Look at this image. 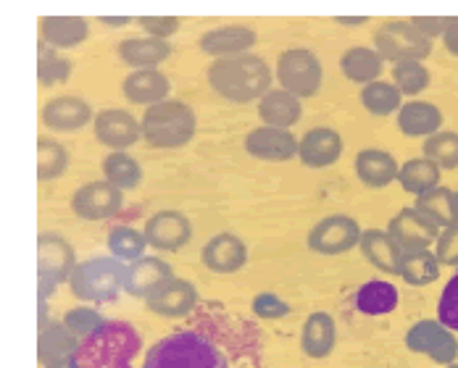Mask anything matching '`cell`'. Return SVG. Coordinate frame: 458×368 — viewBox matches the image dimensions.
<instances>
[{
    "label": "cell",
    "mask_w": 458,
    "mask_h": 368,
    "mask_svg": "<svg viewBox=\"0 0 458 368\" xmlns=\"http://www.w3.org/2000/svg\"><path fill=\"white\" fill-rule=\"evenodd\" d=\"M103 177L106 182L119 187L122 192H130V189H138L142 182V166L127 150H111L103 158Z\"/></svg>",
    "instance_id": "33"
},
{
    "label": "cell",
    "mask_w": 458,
    "mask_h": 368,
    "mask_svg": "<svg viewBox=\"0 0 458 368\" xmlns=\"http://www.w3.org/2000/svg\"><path fill=\"white\" fill-rule=\"evenodd\" d=\"M77 263V253L66 237L58 231L38 234V297L47 300L61 284H69Z\"/></svg>",
    "instance_id": "5"
},
{
    "label": "cell",
    "mask_w": 458,
    "mask_h": 368,
    "mask_svg": "<svg viewBox=\"0 0 458 368\" xmlns=\"http://www.w3.org/2000/svg\"><path fill=\"white\" fill-rule=\"evenodd\" d=\"M353 305L367 316H387L398 308V289L390 281L371 279L359 287V292L353 295Z\"/></svg>",
    "instance_id": "32"
},
{
    "label": "cell",
    "mask_w": 458,
    "mask_h": 368,
    "mask_svg": "<svg viewBox=\"0 0 458 368\" xmlns=\"http://www.w3.org/2000/svg\"><path fill=\"white\" fill-rule=\"evenodd\" d=\"M145 239L153 250L158 253H177L190 245L192 239V222L184 216L182 211H158L145 222Z\"/></svg>",
    "instance_id": "12"
},
{
    "label": "cell",
    "mask_w": 458,
    "mask_h": 368,
    "mask_svg": "<svg viewBox=\"0 0 458 368\" xmlns=\"http://www.w3.org/2000/svg\"><path fill=\"white\" fill-rule=\"evenodd\" d=\"M421 153H424V158H429L440 171H454V169H458V132L440 130L437 135L424 139Z\"/></svg>",
    "instance_id": "39"
},
{
    "label": "cell",
    "mask_w": 458,
    "mask_h": 368,
    "mask_svg": "<svg viewBox=\"0 0 458 368\" xmlns=\"http://www.w3.org/2000/svg\"><path fill=\"white\" fill-rule=\"evenodd\" d=\"M393 85L401 95H419L429 88V69L421 61H406L393 66Z\"/></svg>",
    "instance_id": "41"
},
{
    "label": "cell",
    "mask_w": 458,
    "mask_h": 368,
    "mask_svg": "<svg viewBox=\"0 0 458 368\" xmlns=\"http://www.w3.org/2000/svg\"><path fill=\"white\" fill-rule=\"evenodd\" d=\"M337 21H340V24H348V27H359V24H367V16H359V19H345V16H340Z\"/></svg>",
    "instance_id": "51"
},
{
    "label": "cell",
    "mask_w": 458,
    "mask_h": 368,
    "mask_svg": "<svg viewBox=\"0 0 458 368\" xmlns=\"http://www.w3.org/2000/svg\"><path fill=\"white\" fill-rule=\"evenodd\" d=\"M279 90L301 97H314L319 95L324 82V69H321L319 55L309 47H293L279 53L275 69Z\"/></svg>",
    "instance_id": "6"
},
{
    "label": "cell",
    "mask_w": 458,
    "mask_h": 368,
    "mask_svg": "<svg viewBox=\"0 0 458 368\" xmlns=\"http://www.w3.org/2000/svg\"><path fill=\"white\" fill-rule=\"evenodd\" d=\"M198 305V289L192 281L180 279V276H169L164 279L148 297H145V308L156 316L164 319H184L195 311Z\"/></svg>",
    "instance_id": "11"
},
{
    "label": "cell",
    "mask_w": 458,
    "mask_h": 368,
    "mask_svg": "<svg viewBox=\"0 0 458 368\" xmlns=\"http://www.w3.org/2000/svg\"><path fill=\"white\" fill-rule=\"evenodd\" d=\"M424 219H429L437 230H448L458 224V200L451 187H435L416 197L413 205Z\"/></svg>",
    "instance_id": "30"
},
{
    "label": "cell",
    "mask_w": 458,
    "mask_h": 368,
    "mask_svg": "<svg viewBox=\"0 0 458 368\" xmlns=\"http://www.w3.org/2000/svg\"><path fill=\"white\" fill-rule=\"evenodd\" d=\"M361 255L369 263L387 276L401 274V261H403V250L395 245V239L387 234V230H364L361 242H359Z\"/></svg>",
    "instance_id": "24"
},
{
    "label": "cell",
    "mask_w": 458,
    "mask_h": 368,
    "mask_svg": "<svg viewBox=\"0 0 458 368\" xmlns=\"http://www.w3.org/2000/svg\"><path fill=\"white\" fill-rule=\"evenodd\" d=\"M80 339L69 331V326L64 322L47 323L43 331H38V361L43 366L74 358L80 350Z\"/></svg>",
    "instance_id": "29"
},
{
    "label": "cell",
    "mask_w": 458,
    "mask_h": 368,
    "mask_svg": "<svg viewBox=\"0 0 458 368\" xmlns=\"http://www.w3.org/2000/svg\"><path fill=\"white\" fill-rule=\"evenodd\" d=\"M250 311H253V316H259L264 322H279L293 314V305L284 303L275 292H259L250 303Z\"/></svg>",
    "instance_id": "43"
},
{
    "label": "cell",
    "mask_w": 458,
    "mask_h": 368,
    "mask_svg": "<svg viewBox=\"0 0 458 368\" xmlns=\"http://www.w3.org/2000/svg\"><path fill=\"white\" fill-rule=\"evenodd\" d=\"M142 368H229L227 355L198 331H177L153 342Z\"/></svg>",
    "instance_id": "2"
},
{
    "label": "cell",
    "mask_w": 458,
    "mask_h": 368,
    "mask_svg": "<svg viewBox=\"0 0 458 368\" xmlns=\"http://www.w3.org/2000/svg\"><path fill=\"white\" fill-rule=\"evenodd\" d=\"M443 368H458V364H451V366H443Z\"/></svg>",
    "instance_id": "52"
},
{
    "label": "cell",
    "mask_w": 458,
    "mask_h": 368,
    "mask_svg": "<svg viewBox=\"0 0 458 368\" xmlns=\"http://www.w3.org/2000/svg\"><path fill=\"white\" fill-rule=\"evenodd\" d=\"M142 139L156 150H177L195 138L198 116L195 111L177 97L156 103L142 113Z\"/></svg>",
    "instance_id": "3"
},
{
    "label": "cell",
    "mask_w": 458,
    "mask_h": 368,
    "mask_svg": "<svg viewBox=\"0 0 458 368\" xmlns=\"http://www.w3.org/2000/svg\"><path fill=\"white\" fill-rule=\"evenodd\" d=\"M298 142L290 130H276V127H259V130H250L248 138L242 142L245 153L250 158H259V161H269V163H284L290 158L298 155Z\"/></svg>",
    "instance_id": "16"
},
{
    "label": "cell",
    "mask_w": 458,
    "mask_h": 368,
    "mask_svg": "<svg viewBox=\"0 0 458 368\" xmlns=\"http://www.w3.org/2000/svg\"><path fill=\"white\" fill-rule=\"evenodd\" d=\"M130 21H132L130 16H122V19H108V16H106V19H103V24H108V27H127Z\"/></svg>",
    "instance_id": "50"
},
{
    "label": "cell",
    "mask_w": 458,
    "mask_h": 368,
    "mask_svg": "<svg viewBox=\"0 0 458 368\" xmlns=\"http://www.w3.org/2000/svg\"><path fill=\"white\" fill-rule=\"evenodd\" d=\"M69 289L80 303H114L124 292V263L114 255L80 261L69 279Z\"/></svg>",
    "instance_id": "4"
},
{
    "label": "cell",
    "mask_w": 458,
    "mask_h": 368,
    "mask_svg": "<svg viewBox=\"0 0 458 368\" xmlns=\"http://www.w3.org/2000/svg\"><path fill=\"white\" fill-rule=\"evenodd\" d=\"M432 253L437 255L440 266L458 269V224L456 227H448V230L440 231V237H437Z\"/></svg>",
    "instance_id": "46"
},
{
    "label": "cell",
    "mask_w": 458,
    "mask_h": 368,
    "mask_svg": "<svg viewBox=\"0 0 458 368\" xmlns=\"http://www.w3.org/2000/svg\"><path fill=\"white\" fill-rule=\"evenodd\" d=\"M443 111L427 100H409L398 111V130L406 138H432L443 130Z\"/></svg>",
    "instance_id": "25"
},
{
    "label": "cell",
    "mask_w": 458,
    "mask_h": 368,
    "mask_svg": "<svg viewBox=\"0 0 458 368\" xmlns=\"http://www.w3.org/2000/svg\"><path fill=\"white\" fill-rule=\"evenodd\" d=\"M259 43V35L253 27H242V24H229V27H216L200 35L198 47L206 55L214 58H232V55H242L250 47Z\"/></svg>",
    "instance_id": "18"
},
{
    "label": "cell",
    "mask_w": 458,
    "mask_h": 368,
    "mask_svg": "<svg viewBox=\"0 0 458 368\" xmlns=\"http://www.w3.org/2000/svg\"><path fill=\"white\" fill-rule=\"evenodd\" d=\"M43 368H80V361H77V355H74V358H66V361H58V364H50V366Z\"/></svg>",
    "instance_id": "49"
},
{
    "label": "cell",
    "mask_w": 458,
    "mask_h": 368,
    "mask_svg": "<svg viewBox=\"0 0 458 368\" xmlns=\"http://www.w3.org/2000/svg\"><path fill=\"white\" fill-rule=\"evenodd\" d=\"M92 130H95L98 142L111 150H127L142 139V124L130 111H122V108H106L95 113Z\"/></svg>",
    "instance_id": "15"
},
{
    "label": "cell",
    "mask_w": 458,
    "mask_h": 368,
    "mask_svg": "<svg viewBox=\"0 0 458 368\" xmlns=\"http://www.w3.org/2000/svg\"><path fill=\"white\" fill-rule=\"evenodd\" d=\"M200 261L214 274H237L248 263V245L232 231H219L203 245Z\"/></svg>",
    "instance_id": "17"
},
{
    "label": "cell",
    "mask_w": 458,
    "mask_h": 368,
    "mask_svg": "<svg viewBox=\"0 0 458 368\" xmlns=\"http://www.w3.org/2000/svg\"><path fill=\"white\" fill-rule=\"evenodd\" d=\"M374 50L382 55V61L406 63V61H421L429 58L432 53V40H427L411 19H390L374 32Z\"/></svg>",
    "instance_id": "7"
},
{
    "label": "cell",
    "mask_w": 458,
    "mask_h": 368,
    "mask_svg": "<svg viewBox=\"0 0 458 368\" xmlns=\"http://www.w3.org/2000/svg\"><path fill=\"white\" fill-rule=\"evenodd\" d=\"M138 24L148 32V38H156V40H166L169 43V38L180 32V24L182 21L177 16H140Z\"/></svg>",
    "instance_id": "45"
},
{
    "label": "cell",
    "mask_w": 458,
    "mask_h": 368,
    "mask_svg": "<svg viewBox=\"0 0 458 368\" xmlns=\"http://www.w3.org/2000/svg\"><path fill=\"white\" fill-rule=\"evenodd\" d=\"M443 46L451 55H458V16H448V27L443 32Z\"/></svg>",
    "instance_id": "48"
},
{
    "label": "cell",
    "mask_w": 458,
    "mask_h": 368,
    "mask_svg": "<svg viewBox=\"0 0 458 368\" xmlns=\"http://www.w3.org/2000/svg\"><path fill=\"white\" fill-rule=\"evenodd\" d=\"M72 71H74V63L69 58H64L55 47L46 46L43 40L38 43V79L43 88L69 82Z\"/></svg>",
    "instance_id": "37"
},
{
    "label": "cell",
    "mask_w": 458,
    "mask_h": 368,
    "mask_svg": "<svg viewBox=\"0 0 458 368\" xmlns=\"http://www.w3.org/2000/svg\"><path fill=\"white\" fill-rule=\"evenodd\" d=\"M437 322L458 334V269L443 287V295L437 303Z\"/></svg>",
    "instance_id": "44"
},
{
    "label": "cell",
    "mask_w": 458,
    "mask_h": 368,
    "mask_svg": "<svg viewBox=\"0 0 458 368\" xmlns=\"http://www.w3.org/2000/svg\"><path fill=\"white\" fill-rule=\"evenodd\" d=\"M401 279L411 287H427L437 281L440 276V261L432 250H416V253H403L401 261Z\"/></svg>",
    "instance_id": "35"
},
{
    "label": "cell",
    "mask_w": 458,
    "mask_h": 368,
    "mask_svg": "<svg viewBox=\"0 0 458 368\" xmlns=\"http://www.w3.org/2000/svg\"><path fill=\"white\" fill-rule=\"evenodd\" d=\"M343 155V138L332 127L309 130L298 142V158L309 169H327L335 166Z\"/></svg>",
    "instance_id": "19"
},
{
    "label": "cell",
    "mask_w": 458,
    "mask_h": 368,
    "mask_svg": "<svg viewBox=\"0 0 458 368\" xmlns=\"http://www.w3.org/2000/svg\"><path fill=\"white\" fill-rule=\"evenodd\" d=\"M174 53L172 43L156 40V38H130L116 46V55L124 66L132 71H145V69H158L164 61H169Z\"/></svg>",
    "instance_id": "21"
},
{
    "label": "cell",
    "mask_w": 458,
    "mask_h": 368,
    "mask_svg": "<svg viewBox=\"0 0 458 368\" xmlns=\"http://www.w3.org/2000/svg\"><path fill=\"white\" fill-rule=\"evenodd\" d=\"M411 24L427 40H435V38H443L448 27V16H413Z\"/></svg>",
    "instance_id": "47"
},
{
    "label": "cell",
    "mask_w": 458,
    "mask_h": 368,
    "mask_svg": "<svg viewBox=\"0 0 458 368\" xmlns=\"http://www.w3.org/2000/svg\"><path fill=\"white\" fill-rule=\"evenodd\" d=\"M106 242H108L111 255L116 261H122V263H135V261H140L145 255V247H150L145 234L132 230V227H114V230L108 231Z\"/></svg>",
    "instance_id": "38"
},
{
    "label": "cell",
    "mask_w": 458,
    "mask_h": 368,
    "mask_svg": "<svg viewBox=\"0 0 458 368\" xmlns=\"http://www.w3.org/2000/svg\"><path fill=\"white\" fill-rule=\"evenodd\" d=\"M69 166V150L50 138L38 139V182L58 180Z\"/></svg>",
    "instance_id": "40"
},
{
    "label": "cell",
    "mask_w": 458,
    "mask_h": 368,
    "mask_svg": "<svg viewBox=\"0 0 458 368\" xmlns=\"http://www.w3.org/2000/svg\"><path fill=\"white\" fill-rule=\"evenodd\" d=\"M406 347L416 355H427L437 366H451L458 358V337L437 319H421L406 331Z\"/></svg>",
    "instance_id": "8"
},
{
    "label": "cell",
    "mask_w": 458,
    "mask_h": 368,
    "mask_svg": "<svg viewBox=\"0 0 458 368\" xmlns=\"http://www.w3.org/2000/svg\"><path fill=\"white\" fill-rule=\"evenodd\" d=\"M335 342H337V323L329 314L317 311L311 314L306 323H303V331H301V347L309 358L314 361H324L332 355L335 350Z\"/></svg>",
    "instance_id": "27"
},
{
    "label": "cell",
    "mask_w": 458,
    "mask_h": 368,
    "mask_svg": "<svg viewBox=\"0 0 458 368\" xmlns=\"http://www.w3.org/2000/svg\"><path fill=\"white\" fill-rule=\"evenodd\" d=\"M437 230L429 219H424L416 208H403L398 211L390 222H387V234L395 239V245L403 250V253H416V250H429L435 247L437 237H440Z\"/></svg>",
    "instance_id": "13"
},
{
    "label": "cell",
    "mask_w": 458,
    "mask_h": 368,
    "mask_svg": "<svg viewBox=\"0 0 458 368\" xmlns=\"http://www.w3.org/2000/svg\"><path fill=\"white\" fill-rule=\"evenodd\" d=\"M361 105L367 108L371 116H393L403 105V95L393 82H371L361 88Z\"/></svg>",
    "instance_id": "36"
},
{
    "label": "cell",
    "mask_w": 458,
    "mask_h": 368,
    "mask_svg": "<svg viewBox=\"0 0 458 368\" xmlns=\"http://www.w3.org/2000/svg\"><path fill=\"white\" fill-rule=\"evenodd\" d=\"M456 200H458V192H456Z\"/></svg>",
    "instance_id": "53"
},
{
    "label": "cell",
    "mask_w": 458,
    "mask_h": 368,
    "mask_svg": "<svg viewBox=\"0 0 458 368\" xmlns=\"http://www.w3.org/2000/svg\"><path fill=\"white\" fill-rule=\"evenodd\" d=\"M361 224L353 216L345 213H335L317 222L311 231H309V247L319 255H343L351 253L353 247H359L361 242Z\"/></svg>",
    "instance_id": "9"
},
{
    "label": "cell",
    "mask_w": 458,
    "mask_h": 368,
    "mask_svg": "<svg viewBox=\"0 0 458 368\" xmlns=\"http://www.w3.org/2000/svg\"><path fill=\"white\" fill-rule=\"evenodd\" d=\"M90 38V24L82 16H43L40 40L55 50H72Z\"/></svg>",
    "instance_id": "26"
},
{
    "label": "cell",
    "mask_w": 458,
    "mask_h": 368,
    "mask_svg": "<svg viewBox=\"0 0 458 368\" xmlns=\"http://www.w3.org/2000/svg\"><path fill=\"white\" fill-rule=\"evenodd\" d=\"M356 177L361 180L369 189H385L393 182H398L401 163L393 153L379 150V147H367L356 155Z\"/></svg>",
    "instance_id": "22"
},
{
    "label": "cell",
    "mask_w": 458,
    "mask_h": 368,
    "mask_svg": "<svg viewBox=\"0 0 458 368\" xmlns=\"http://www.w3.org/2000/svg\"><path fill=\"white\" fill-rule=\"evenodd\" d=\"M61 322L69 326V331H72L80 342L90 339L92 334H98V331L108 323L100 316V311H95L90 305H77V308L66 311Z\"/></svg>",
    "instance_id": "42"
},
{
    "label": "cell",
    "mask_w": 458,
    "mask_h": 368,
    "mask_svg": "<svg viewBox=\"0 0 458 368\" xmlns=\"http://www.w3.org/2000/svg\"><path fill=\"white\" fill-rule=\"evenodd\" d=\"M172 92V82L164 71L158 69H145V71H132L124 77L122 82V95L132 103V105H156L169 100Z\"/></svg>",
    "instance_id": "23"
},
{
    "label": "cell",
    "mask_w": 458,
    "mask_h": 368,
    "mask_svg": "<svg viewBox=\"0 0 458 368\" xmlns=\"http://www.w3.org/2000/svg\"><path fill=\"white\" fill-rule=\"evenodd\" d=\"M208 85L216 95H222L229 103L237 105H248V103H259L275 82V71L269 69V63L256 55V53H242V55H232V58H216L208 71Z\"/></svg>",
    "instance_id": "1"
},
{
    "label": "cell",
    "mask_w": 458,
    "mask_h": 368,
    "mask_svg": "<svg viewBox=\"0 0 458 368\" xmlns=\"http://www.w3.org/2000/svg\"><path fill=\"white\" fill-rule=\"evenodd\" d=\"M90 121H95V111L80 95H58V97L47 100L43 108V124L50 132H58V135L80 132Z\"/></svg>",
    "instance_id": "14"
},
{
    "label": "cell",
    "mask_w": 458,
    "mask_h": 368,
    "mask_svg": "<svg viewBox=\"0 0 458 368\" xmlns=\"http://www.w3.org/2000/svg\"><path fill=\"white\" fill-rule=\"evenodd\" d=\"M169 276H174L172 263L158 255H142L135 263H124V292L130 297L145 300Z\"/></svg>",
    "instance_id": "20"
},
{
    "label": "cell",
    "mask_w": 458,
    "mask_h": 368,
    "mask_svg": "<svg viewBox=\"0 0 458 368\" xmlns=\"http://www.w3.org/2000/svg\"><path fill=\"white\" fill-rule=\"evenodd\" d=\"M124 208V192L106 180L82 184L72 195V213L80 222H108Z\"/></svg>",
    "instance_id": "10"
},
{
    "label": "cell",
    "mask_w": 458,
    "mask_h": 368,
    "mask_svg": "<svg viewBox=\"0 0 458 368\" xmlns=\"http://www.w3.org/2000/svg\"><path fill=\"white\" fill-rule=\"evenodd\" d=\"M340 69H343L345 79H351V82L367 88V85L379 79V74H382V69H385V61H382V55H379L374 47L356 46L343 53Z\"/></svg>",
    "instance_id": "31"
},
{
    "label": "cell",
    "mask_w": 458,
    "mask_h": 368,
    "mask_svg": "<svg viewBox=\"0 0 458 368\" xmlns=\"http://www.w3.org/2000/svg\"><path fill=\"white\" fill-rule=\"evenodd\" d=\"M440 169L429 161V158H411L406 163H401V171H398V184L411 192V195H424L435 187H440Z\"/></svg>",
    "instance_id": "34"
},
{
    "label": "cell",
    "mask_w": 458,
    "mask_h": 368,
    "mask_svg": "<svg viewBox=\"0 0 458 368\" xmlns=\"http://www.w3.org/2000/svg\"><path fill=\"white\" fill-rule=\"evenodd\" d=\"M259 116L264 127L293 130L303 119V105L295 95L284 90H269L259 100Z\"/></svg>",
    "instance_id": "28"
}]
</instances>
